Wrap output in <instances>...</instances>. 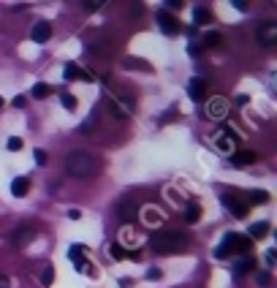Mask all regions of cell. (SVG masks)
Wrapping results in <instances>:
<instances>
[{
  "instance_id": "21",
  "label": "cell",
  "mask_w": 277,
  "mask_h": 288,
  "mask_svg": "<svg viewBox=\"0 0 277 288\" xmlns=\"http://www.w3.org/2000/svg\"><path fill=\"white\" fill-rule=\"evenodd\" d=\"M250 245H253V242H250L248 236L234 234V250H239V253H248V250H250Z\"/></svg>"
},
{
  "instance_id": "20",
  "label": "cell",
  "mask_w": 277,
  "mask_h": 288,
  "mask_svg": "<svg viewBox=\"0 0 277 288\" xmlns=\"http://www.w3.org/2000/svg\"><path fill=\"white\" fill-rule=\"evenodd\" d=\"M253 266H255V259L248 256V259H242L239 264H234V275H245V272H250Z\"/></svg>"
},
{
  "instance_id": "24",
  "label": "cell",
  "mask_w": 277,
  "mask_h": 288,
  "mask_svg": "<svg viewBox=\"0 0 277 288\" xmlns=\"http://www.w3.org/2000/svg\"><path fill=\"white\" fill-rule=\"evenodd\" d=\"M30 93H33V98L44 101V98H49V93H52V90H49V84H36V87L30 90Z\"/></svg>"
},
{
  "instance_id": "17",
  "label": "cell",
  "mask_w": 277,
  "mask_h": 288,
  "mask_svg": "<svg viewBox=\"0 0 277 288\" xmlns=\"http://www.w3.org/2000/svg\"><path fill=\"white\" fill-rule=\"evenodd\" d=\"M30 190V183H27V177H17V180H14L11 183V193L14 196H25Z\"/></svg>"
},
{
  "instance_id": "40",
  "label": "cell",
  "mask_w": 277,
  "mask_h": 288,
  "mask_svg": "<svg viewBox=\"0 0 277 288\" xmlns=\"http://www.w3.org/2000/svg\"><path fill=\"white\" fill-rule=\"evenodd\" d=\"M0 106H3V98H0Z\"/></svg>"
},
{
  "instance_id": "28",
  "label": "cell",
  "mask_w": 277,
  "mask_h": 288,
  "mask_svg": "<svg viewBox=\"0 0 277 288\" xmlns=\"http://www.w3.org/2000/svg\"><path fill=\"white\" fill-rule=\"evenodd\" d=\"M41 283H44V286H52V283H54V269H52V266H44Z\"/></svg>"
},
{
  "instance_id": "33",
  "label": "cell",
  "mask_w": 277,
  "mask_h": 288,
  "mask_svg": "<svg viewBox=\"0 0 277 288\" xmlns=\"http://www.w3.org/2000/svg\"><path fill=\"white\" fill-rule=\"evenodd\" d=\"M255 280H258L261 286H266V283H269L272 277H269V272H258V275H255Z\"/></svg>"
},
{
  "instance_id": "27",
  "label": "cell",
  "mask_w": 277,
  "mask_h": 288,
  "mask_svg": "<svg viewBox=\"0 0 277 288\" xmlns=\"http://www.w3.org/2000/svg\"><path fill=\"white\" fill-rule=\"evenodd\" d=\"M60 101H63V106L68 109V112H74V109H76V98H74L71 93H63V95H60Z\"/></svg>"
},
{
  "instance_id": "9",
  "label": "cell",
  "mask_w": 277,
  "mask_h": 288,
  "mask_svg": "<svg viewBox=\"0 0 277 288\" xmlns=\"http://www.w3.org/2000/svg\"><path fill=\"white\" fill-rule=\"evenodd\" d=\"M30 38H33L36 44L49 41V38H52V25H49V22H36V25H33V30H30Z\"/></svg>"
},
{
  "instance_id": "1",
  "label": "cell",
  "mask_w": 277,
  "mask_h": 288,
  "mask_svg": "<svg viewBox=\"0 0 277 288\" xmlns=\"http://www.w3.org/2000/svg\"><path fill=\"white\" fill-rule=\"evenodd\" d=\"M190 245L188 234H182V231H155L152 236H150V247H152L158 256H171V253H185Z\"/></svg>"
},
{
  "instance_id": "23",
  "label": "cell",
  "mask_w": 277,
  "mask_h": 288,
  "mask_svg": "<svg viewBox=\"0 0 277 288\" xmlns=\"http://www.w3.org/2000/svg\"><path fill=\"white\" fill-rule=\"evenodd\" d=\"M266 201H269L266 190H250V204H266Z\"/></svg>"
},
{
  "instance_id": "14",
  "label": "cell",
  "mask_w": 277,
  "mask_h": 288,
  "mask_svg": "<svg viewBox=\"0 0 277 288\" xmlns=\"http://www.w3.org/2000/svg\"><path fill=\"white\" fill-rule=\"evenodd\" d=\"M231 253H234V234H226L223 242H220V247L215 250V256H218V259H228Z\"/></svg>"
},
{
  "instance_id": "5",
  "label": "cell",
  "mask_w": 277,
  "mask_h": 288,
  "mask_svg": "<svg viewBox=\"0 0 277 288\" xmlns=\"http://www.w3.org/2000/svg\"><path fill=\"white\" fill-rule=\"evenodd\" d=\"M33 236H36V229H33L30 223H22V226H19V229L11 234V245H14V247H25L30 239H33Z\"/></svg>"
},
{
  "instance_id": "29",
  "label": "cell",
  "mask_w": 277,
  "mask_h": 288,
  "mask_svg": "<svg viewBox=\"0 0 277 288\" xmlns=\"http://www.w3.org/2000/svg\"><path fill=\"white\" fill-rule=\"evenodd\" d=\"M204 44H206V47H215V44H220V35L215 33V30H212V33H206L204 35Z\"/></svg>"
},
{
  "instance_id": "18",
  "label": "cell",
  "mask_w": 277,
  "mask_h": 288,
  "mask_svg": "<svg viewBox=\"0 0 277 288\" xmlns=\"http://www.w3.org/2000/svg\"><path fill=\"white\" fill-rule=\"evenodd\" d=\"M139 215H142V220L144 223H150V226H158V223H163V218H160L158 212L155 209H142L139 212Z\"/></svg>"
},
{
  "instance_id": "38",
  "label": "cell",
  "mask_w": 277,
  "mask_h": 288,
  "mask_svg": "<svg viewBox=\"0 0 277 288\" xmlns=\"http://www.w3.org/2000/svg\"><path fill=\"white\" fill-rule=\"evenodd\" d=\"M266 264H269V266L275 264V250H269V253H266Z\"/></svg>"
},
{
  "instance_id": "15",
  "label": "cell",
  "mask_w": 277,
  "mask_h": 288,
  "mask_svg": "<svg viewBox=\"0 0 277 288\" xmlns=\"http://www.w3.org/2000/svg\"><path fill=\"white\" fill-rule=\"evenodd\" d=\"M255 160H258V155L248 153V150H245V153H234V155H231V163H234V166H250V163H255Z\"/></svg>"
},
{
  "instance_id": "2",
  "label": "cell",
  "mask_w": 277,
  "mask_h": 288,
  "mask_svg": "<svg viewBox=\"0 0 277 288\" xmlns=\"http://www.w3.org/2000/svg\"><path fill=\"white\" fill-rule=\"evenodd\" d=\"M65 169H68L71 177L84 180V177L98 174V160H95L90 153H84V150H74V153L65 158Z\"/></svg>"
},
{
  "instance_id": "37",
  "label": "cell",
  "mask_w": 277,
  "mask_h": 288,
  "mask_svg": "<svg viewBox=\"0 0 277 288\" xmlns=\"http://www.w3.org/2000/svg\"><path fill=\"white\" fill-rule=\"evenodd\" d=\"M79 215H82L79 209H68V218H71V220H79Z\"/></svg>"
},
{
  "instance_id": "12",
  "label": "cell",
  "mask_w": 277,
  "mask_h": 288,
  "mask_svg": "<svg viewBox=\"0 0 277 288\" xmlns=\"http://www.w3.org/2000/svg\"><path fill=\"white\" fill-rule=\"evenodd\" d=\"M68 259H71L74 264H76V269H79V272H82V269H84V272H90V269H87L90 264L84 261V247H82V245H74L71 250H68Z\"/></svg>"
},
{
  "instance_id": "30",
  "label": "cell",
  "mask_w": 277,
  "mask_h": 288,
  "mask_svg": "<svg viewBox=\"0 0 277 288\" xmlns=\"http://www.w3.org/2000/svg\"><path fill=\"white\" fill-rule=\"evenodd\" d=\"M8 150H22V139H17V136H11V139H8Z\"/></svg>"
},
{
  "instance_id": "4",
  "label": "cell",
  "mask_w": 277,
  "mask_h": 288,
  "mask_svg": "<svg viewBox=\"0 0 277 288\" xmlns=\"http://www.w3.org/2000/svg\"><path fill=\"white\" fill-rule=\"evenodd\" d=\"M204 117L226 120V117H228V101H226V98H212L209 104L204 106Z\"/></svg>"
},
{
  "instance_id": "3",
  "label": "cell",
  "mask_w": 277,
  "mask_h": 288,
  "mask_svg": "<svg viewBox=\"0 0 277 288\" xmlns=\"http://www.w3.org/2000/svg\"><path fill=\"white\" fill-rule=\"evenodd\" d=\"M236 141H239V139H236V133H234V131H228V128H218L212 133V144L223 155H234L236 153Z\"/></svg>"
},
{
  "instance_id": "13",
  "label": "cell",
  "mask_w": 277,
  "mask_h": 288,
  "mask_svg": "<svg viewBox=\"0 0 277 288\" xmlns=\"http://www.w3.org/2000/svg\"><path fill=\"white\" fill-rule=\"evenodd\" d=\"M65 79H68V82H74V79H93V74H87V71H82L79 68L76 63H65Z\"/></svg>"
},
{
  "instance_id": "36",
  "label": "cell",
  "mask_w": 277,
  "mask_h": 288,
  "mask_svg": "<svg viewBox=\"0 0 277 288\" xmlns=\"http://www.w3.org/2000/svg\"><path fill=\"white\" fill-rule=\"evenodd\" d=\"M169 6H171V8H174V11H179V8H182V6H185V3H182V0H171Z\"/></svg>"
},
{
  "instance_id": "22",
  "label": "cell",
  "mask_w": 277,
  "mask_h": 288,
  "mask_svg": "<svg viewBox=\"0 0 277 288\" xmlns=\"http://www.w3.org/2000/svg\"><path fill=\"white\" fill-rule=\"evenodd\" d=\"M199 218H201V207L193 201V204H190L188 209H185V220H188V223H196Z\"/></svg>"
},
{
  "instance_id": "10",
  "label": "cell",
  "mask_w": 277,
  "mask_h": 288,
  "mask_svg": "<svg viewBox=\"0 0 277 288\" xmlns=\"http://www.w3.org/2000/svg\"><path fill=\"white\" fill-rule=\"evenodd\" d=\"M223 204L234 218H245V215H248V204H242L236 196H223Z\"/></svg>"
},
{
  "instance_id": "31",
  "label": "cell",
  "mask_w": 277,
  "mask_h": 288,
  "mask_svg": "<svg viewBox=\"0 0 277 288\" xmlns=\"http://www.w3.org/2000/svg\"><path fill=\"white\" fill-rule=\"evenodd\" d=\"M33 158H36V163H38V166L47 163V153H44V150H36V153H33Z\"/></svg>"
},
{
  "instance_id": "35",
  "label": "cell",
  "mask_w": 277,
  "mask_h": 288,
  "mask_svg": "<svg viewBox=\"0 0 277 288\" xmlns=\"http://www.w3.org/2000/svg\"><path fill=\"white\" fill-rule=\"evenodd\" d=\"M234 6H236V11H248V3H245V0H234Z\"/></svg>"
},
{
  "instance_id": "34",
  "label": "cell",
  "mask_w": 277,
  "mask_h": 288,
  "mask_svg": "<svg viewBox=\"0 0 277 288\" xmlns=\"http://www.w3.org/2000/svg\"><path fill=\"white\" fill-rule=\"evenodd\" d=\"M25 104H27V98H25V95H17V98H14V106H17V109H22Z\"/></svg>"
},
{
  "instance_id": "7",
  "label": "cell",
  "mask_w": 277,
  "mask_h": 288,
  "mask_svg": "<svg viewBox=\"0 0 277 288\" xmlns=\"http://www.w3.org/2000/svg\"><path fill=\"white\" fill-rule=\"evenodd\" d=\"M258 41L264 47H275L277 44V22H264L258 27Z\"/></svg>"
},
{
  "instance_id": "11",
  "label": "cell",
  "mask_w": 277,
  "mask_h": 288,
  "mask_svg": "<svg viewBox=\"0 0 277 288\" xmlns=\"http://www.w3.org/2000/svg\"><path fill=\"white\" fill-rule=\"evenodd\" d=\"M188 95H190V101H204V95H206V79H190L188 82Z\"/></svg>"
},
{
  "instance_id": "19",
  "label": "cell",
  "mask_w": 277,
  "mask_h": 288,
  "mask_svg": "<svg viewBox=\"0 0 277 288\" xmlns=\"http://www.w3.org/2000/svg\"><path fill=\"white\" fill-rule=\"evenodd\" d=\"M193 19H196V25H209V22H212V14L206 11L204 6H199V8L193 11Z\"/></svg>"
},
{
  "instance_id": "16",
  "label": "cell",
  "mask_w": 277,
  "mask_h": 288,
  "mask_svg": "<svg viewBox=\"0 0 277 288\" xmlns=\"http://www.w3.org/2000/svg\"><path fill=\"white\" fill-rule=\"evenodd\" d=\"M266 231H269V226H266V220H258V223H253L250 226V234H248V239L253 242V239H264L266 236Z\"/></svg>"
},
{
  "instance_id": "32",
  "label": "cell",
  "mask_w": 277,
  "mask_h": 288,
  "mask_svg": "<svg viewBox=\"0 0 277 288\" xmlns=\"http://www.w3.org/2000/svg\"><path fill=\"white\" fill-rule=\"evenodd\" d=\"M84 6H87V11H98V8L103 6V0H87Z\"/></svg>"
},
{
  "instance_id": "25",
  "label": "cell",
  "mask_w": 277,
  "mask_h": 288,
  "mask_svg": "<svg viewBox=\"0 0 277 288\" xmlns=\"http://www.w3.org/2000/svg\"><path fill=\"white\" fill-rule=\"evenodd\" d=\"M109 253H112V259L123 261L125 256H128V250H125V247H123V245H120V242H117V245H112V247H109Z\"/></svg>"
},
{
  "instance_id": "8",
  "label": "cell",
  "mask_w": 277,
  "mask_h": 288,
  "mask_svg": "<svg viewBox=\"0 0 277 288\" xmlns=\"http://www.w3.org/2000/svg\"><path fill=\"white\" fill-rule=\"evenodd\" d=\"M155 19H158L160 30H163L166 35H177V33H179V22L171 17L169 11H158V17H155Z\"/></svg>"
},
{
  "instance_id": "26",
  "label": "cell",
  "mask_w": 277,
  "mask_h": 288,
  "mask_svg": "<svg viewBox=\"0 0 277 288\" xmlns=\"http://www.w3.org/2000/svg\"><path fill=\"white\" fill-rule=\"evenodd\" d=\"M125 65H128V68H142V71H152V65H150V63H144V60H133V57H128V60H125Z\"/></svg>"
},
{
  "instance_id": "6",
  "label": "cell",
  "mask_w": 277,
  "mask_h": 288,
  "mask_svg": "<svg viewBox=\"0 0 277 288\" xmlns=\"http://www.w3.org/2000/svg\"><path fill=\"white\" fill-rule=\"evenodd\" d=\"M117 218L123 220V223H133V220L139 218V207H136L133 201L123 199V201L117 204Z\"/></svg>"
},
{
  "instance_id": "39",
  "label": "cell",
  "mask_w": 277,
  "mask_h": 288,
  "mask_svg": "<svg viewBox=\"0 0 277 288\" xmlns=\"http://www.w3.org/2000/svg\"><path fill=\"white\" fill-rule=\"evenodd\" d=\"M0 288H8V277H3V275H0Z\"/></svg>"
}]
</instances>
